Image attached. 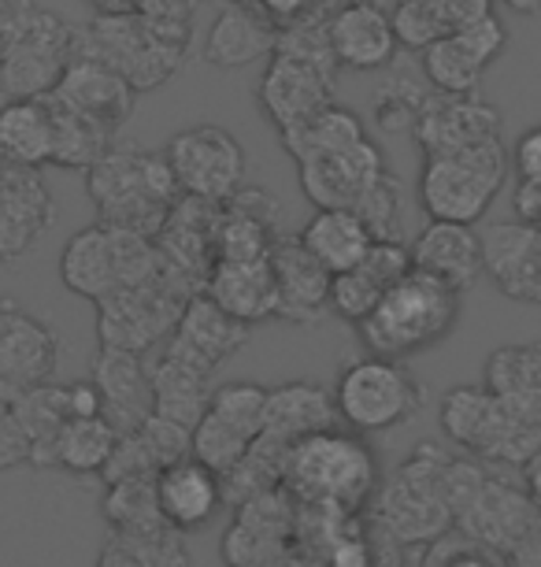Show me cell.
I'll return each instance as SVG.
<instances>
[{
	"mask_svg": "<svg viewBox=\"0 0 541 567\" xmlns=\"http://www.w3.org/2000/svg\"><path fill=\"white\" fill-rule=\"evenodd\" d=\"M382 467L367 437L353 431H323L290 445L282 464V489L296 508H323L356 516L375 501Z\"/></svg>",
	"mask_w": 541,
	"mask_h": 567,
	"instance_id": "obj_1",
	"label": "cell"
},
{
	"mask_svg": "<svg viewBox=\"0 0 541 567\" xmlns=\"http://www.w3.org/2000/svg\"><path fill=\"white\" fill-rule=\"evenodd\" d=\"M86 194L101 223L145 234V238H156L183 200L164 153H145L119 142L86 171Z\"/></svg>",
	"mask_w": 541,
	"mask_h": 567,
	"instance_id": "obj_2",
	"label": "cell"
},
{
	"mask_svg": "<svg viewBox=\"0 0 541 567\" xmlns=\"http://www.w3.org/2000/svg\"><path fill=\"white\" fill-rule=\"evenodd\" d=\"M460 297L464 293L412 267L394 290H386L375 312L356 327V334L371 357L405 363L452 334L460 323Z\"/></svg>",
	"mask_w": 541,
	"mask_h": 567,
	"instance_id": "obj_3",
	"label": "cell"
},
{
	"mask_svg": "<svg viewBox=\"0 0 541 567\" xmlns=\"http://www.w3.org/2000/svg\"><path fill=\"white\" fill-rule=\"evenodd\" d=\"M445 497H449L452 523L464 538L482 549L508 556L523 530L538 519L534 501L527 497L523 478H508L501 467L482 460H449L445 471Z\"/></svg>",
	"mask_w": 541,
	"mask_h": 567,
	"instance_id": "obj_4",
	"label": "cell"
},
{
	"mask_svg": "<svg viewBox=\"0 0 541 567\" xmlns=\"http://www.w3.org/2000/svg\"><path fill=\"white\" fill-rule=\"evenodd\" d=\"M79 52V30L67 19L30 4L0 12V90L8 101H45Z\"/></svg>",
	"mask_w": 541,
	"mask_h": 567,
	"instance_id": "obj_5",
	"label": "cell"
},
{
	"mask_svg": "<svg viewBox=\"0 0 541 567\" xmlns=\"http://www.w3.org/2000/svg\"><path fill=\"white\" fill-rule=\"evenodd\" d=\"M160 271L164 256L156 249V238L112 227L101 219L93 227L74 230L60 252V282L74 297H86L93 305L119 290L153 282Z\"/></svg>",
	"mask_w": 541,
	"mask_h": 567,
	"instance_id": "obj_6",
	"label": "cell"
},
{
	"mask_svg": "<svg viewBox=\"0 0 541 567\" xmlns=\"http://www.w3.org/2000/svg\"><path fill=\"white\" fill-rule=\"evenodd\" d=\"M508 167H512V156H508L501 137L460 148V153L427 156L416 186L419 208L427 212L430 223L475 227L504 189Z\"/></svg>",
	"mask_w": 541,
	"mask_h": 567,
	"instance_id": "obj_7",
	"label": "cell"
},
{
	"mask_svg": "<svg viewBox=\"0 0 541 567\" xmlns=\"http://www.w3.org/2000/svg\"><path fill=\"white\" fill-rule=\"evenodd\" d=\"M331 393L337 423H345V431L360 437L397 431L423 409V386L416 374L400 360L371 357V352L342 363Z\"/></svg>",
	"mask_w": 541,
	"mask_h": 567,
	"instance_id": "obj_8",
	"label": "cell"
},
{
	"mask_svg": "<svg viewBox=\"0 0 541 567\" xmlns=\"http://www.w3.org/2000/svg\"><path fill=\"white\" fill-rule=\"evenodd\" d=\"M438 426L471 460L493 467H523L541 445V431L516 420L482 382L479 386H452L445 393Z\"/></svg>",
	"mask_w": 541,
	"mask_h": 567,
	"instance_id": "obj_9",
	"label": "cell"
},
{
	"mask_svg": "<svg viewBox=\"0 0 541 567\" xmlns=\"http://www.w3.org/2000/svg\"><path fill=\"white\" fill-rule=\"evenodd\" d=\"M449 456L438 445H419L386 486H378L375 512L386 534L397 542H434L452 527L449 497H445Z\"/></svg>",
	"mask_w": 541,
	"mask_h": 567,
	"instance_id": "obj_10",
	"label": "cell"
},
{
	"mask_svg": "<svg viewBox=\"0 0 541 567\" xmlns=\"http://www.w3.org/2000/svg\"><path fill=\"white\" fill-rule=\"evenodd\" d=\"M194 286L186 278H178L171 267L164 264V271L145 286L134 290H119L112 297H104L97 305V341L101 349H123L145 357L153 346L171 341L183 305L189 301Z\"/></svg>",
	"mask_w": 541,
	"mask_h": 567,
	"instance_id": "obj_11",
	"label": "cell"
},
{
	"mask_svg": "<svg viewBox=\"0 0 541 567\" xmlns=\"http://www.w3.org/2000/svg\"><path fill=\"white\" fill-rule=\"evenodd\" d=\"M167 167L183 197L205 200V205H230L246 189L249 156L230 131L216 123H200L175 134L164 148Z\"/></svg>",
	"mask_w": 541,
	"mask_h": 567,
	"instance_id": "obj_12",
	"label": "cell"
},
{
	"mask_svg": "<svg viewBox=\"0 0 541 567\" xmlns=\"http://www.w3.org/2000/svg\"><path fill=\"white\" fill-rule=\"evenodd\" d=\"M79 52L108 63L112 71H119L134 85V93L164 85L186 60V49L164 41L148 27V19L142 12L97 16L93 27L79 34Z\"/></svg>",
	"mask_w": 541,
	"mask_h": 567,
	"instance_id": "obj_13",
	"label": "cell"
},
{
	"mask_svg": "<svg viewBox=\"0 0 541 567\" xmlns=\"http://www.w3.org/2000/svg\"><path fill=\"white\" fill-rule=\"evenodd\" d=\"M296 171H301L304 197L312 200L315 212L320 208L356 212L382 182L394 175L386 164V153H382L378 142H371V137H364V142H356V145H345V148H331V153H320V156H308L296 164Z\"/></svg>",
	"mask_w": 541,
	"mask_h": 567,
	"instance_id": "obj_14",
	"label": "cell"
},
{
	"mask_svg": "<svg viewBox=\"0 0 541 567\" xmlns=\"http://www.w3.org/2000/svg\"><path fill=\"white\" fill-rule=\"evenodd\" d=\"M334 79L337 68L290 56V52H271L268 68L260 79V109L274 123V131L285 134L293 126L308 123L312 115L334 104Z\"/></svg>",
	"mask_w": 541,
	"mask_h": 567,
	"instance_id": "obj_15",
	"label": "cell"
},
{
	"mask_svg": "<svg viewBox=\"0 0 541 567\" xmlns=\"http://www.w3.org/2000/svg\"><path fill=\"white\" fill-rule=\"evenodd\" d=\"M56 223V200L41 171H23L0 159V264L34 252Z\"/></svg>",
	"mask_w": 541,
	"mask_h": 567,
	"instance_id": "obj_16",
	"label": "cell"
},
{
	"mask_svg": "<svg viewBox=\"0 0 541 567\" xmlns=\"http://www.w3.org/2000/svg\"><path fill=\"white\" fill-rule=\"evenodd\" d=\"M60 368V338L45 319L15 301H0V382L34 390L52 382Z\"/></svg>",
	"mask_w": 541,
	"mask_h": 567,
	"instance_id": "obj_17",
	"label": "cell"
},
{
	"mask_svg": "<svg viewBox=\"0 0 541 567\" xmlns=\"http://www.w3.org/2000/svg\"><path fill=\"white\" fill-rule=\"evenodd\" d=\"M501 112L493 104H486L479 97H445V93H430L423 104L419 120H416V145L427 156H445V153H460V148L497 142L501 137Z\"/></svg>",
	"mask_w": 541,
	"mask_h": 567,
	"instance_id": "obj_18",
	"label": "cell"
},
{
	"mask_svg": "<svg viewBox=\"0 0 541 567\" xmlns=\"http://www.w3.org/2000/svg\"><path fill=\"white\" fill-rule=\"evenodd\" d=\"M408 271H412V245H405L400 238H382L371 245L364 264L331 278V305L326 308L337 319H345V323L360 327L378 308L386 290H394Z\"/></svg>",
	"mask_w": 541,
	"mask_h": 567,
	"instance_id": "obj_19",
	"label": "cell"
},
{
	"mask_svg": "<svg viewBox=\"0 0 541 567\" xmlns=\"http://www.w3.org/2000/svg\"><path fill=\"white\" fill-rule=\"evenodd\" d=\"M156 501H160L167 530L194 534L219 516V508L227 505V494H222V475L205 467L197 456H186L156 475Z\"/></svg>",
	"mask_w": 541,
	"mask_h": 567,
	"instance_id": "obj_20",
	"label": "cell"
},
{
	"mask_svg": "<svg viewBox=\"0 0 541 567\" xmlns=\"http://www.w3.org/2000/svg\"><path fill=\"white\" fill-rule=\"evenodd\" d=\"M90 382L101 393L104 420L119 434H134L153 415V371L137 352L97 349Z\"/></svg>",
	"mask_w": 541,
	"mask_h": 567,
	"instance_id": "obj_21",
	"label": "cell"
},
{
	"mask_svg": "<svg viewBox=\"0 0 541 567\" xmlns=\"http://www.w3.org/2000/svg\"><path fill=\"white\" fill-rule=\"evenodd\" d=\"M482 264L490 282L512 301L538 305L541 275V227L530 223H490L482 230Z\"/></svg>",
	"mask_w": 541,
	"mask_h": 567,
	"instance_id": "obj_22",
	"label": "cell"
},
{
	"mask_svg": "<svg viewBox=\"0 0 541 567\" xmlns=\"http://www.w3.org/2000/svg\"><path fill=\"white\" fill-rule=\"evenodd\" d=\"M52 97L71 104L74 112L90 115L93 123H101L104 131L115 134L126 120H131L137 93L119 71L108 68V63L74 52V60L67 63V71H63V79Z\"/></svg>",
	"mask_w": 541,
	"mask_h": 567,
	"instance_id": "obj_23",
	"label": "cell"
},
{
	"mask_svg": "<svg viewBox=\"0 0 541 567\" xmlns=\"http://www.w3.org/2000/svg\"><path fill=\"white\" fill-rule=\"evenodd\" d=\"M326 30H331V49L337 68H353V71L394 68L400 41L394 34V19H389L386 8L348 0V4L334 8Z\"/></svg>",
	"mask_w": 541,
	"mask_h": 567,
	"instance_id": "obj_24",
	"label": "cell"
},
{
	"mask_svg": "<svg viewBox=\"0 0 541 567\" xmlns=\"http://www.w3.org/2000/svg\"><path fill=\"white\" fill-rule=\"evenodd\" d=\"M412 267L438 278L449 290L468 293L486 275L482 264V234L464 223H430L412 241Z\"/></svg>",
	"mask_w": 541,
	"mask_h": 567,
	"instance_id": "obj_25",
	"label": "cell"
},
{
	"mask_svg": "<svg viewBox=\"0 0 541 567\" xmlns=\"http://www.w3.org/2000/svg\"><path fill=\"white\" fill-rule=\"evenodd\" d=\"M274 286H279V319L312 327L323 312H331V275L308 256L301 238L279 234L271 245Z\"/></svg>",
	"mask_w": 541,
	"mask_h": 567,
	"instance_id": "obj_26",
	"label": "cell"
},
{
	"mask_svg": "<svg viewBox=\"0 0 541 567\" xmlns=\"http://www.w3.org/2000/svg\"><path fill=\"white\" fill-rule=\"evenodd\" d=\"M205 293L238 323L257 327L279 319V286H274L271 256L260 260H216Z\"/></svg>",
	"mask_w": 541,
	"mask_h": 567,
	"instance_id": "obj_27",
	"label": "cell"
},
{
	"mask_svg": "<svg viewBox=\"0 0 541 567\" xmlns=\"http://www.w3.org/2000/svg\"><path fill=\"white\" fill-rule=\"evenodd\" d=\"M274 45H279V27L252 0H230V4H222L216 23L208 27L200 56L219 71H235L249 68L260 56H271Z\"/></svg>",
	"mask_w": 541,
	"mask_h": 567,
	"instance_id": "obj_28",
	"label": "cell"
},
{
	"mask_svg": "<svg viewBox=\"0 0 541 567\" xmlns=\"http://www.w3.org/2000/svg\"><path fill=\"white\" fill-rule=\"evenodd\" d=\"M337 409L334 393L315 379H290L268 390V415H263V437L279 445H296L301 437L334 431Z\"/></svg>",
	"mask_w": 541,
	"mask_h": 567,
	"instance_id": "obj_29",
	"label": "cell"
},
{
	"mask_svg": "<svg viewBox=\"0 0 541 567\" xmlns=\"http://www.w3.org/2000/svg\"><path fill=\"white\" fill-rule=\"evenodd\" d=\"M148 371H153V415L194 431L200 415L208 412L211 393H216V386H211V368L167 346L164 357Z\"/></svg>",
	"mask_w": 541,
	"mask_h": 567,
	"instance_id": "obj_30",
	"label": "cell"
},
{
	"mask_svg": "<svg viewBox=\"0 0 541 567\" xmlns=\"http://www.w3.org/2000/svg\"><path fill=\"white\" fill-rule=\"evenodd\" d=\"M246 341H249V327L238 323L235 316H227L205 290H200L183 305V316H178V327L167 346L216 371L222 360L238 357V352L246 349Z\"/></svg>",
	"mask_w": 541,
	"mask_h": 567,
	"instance_id": "obj_31",
	"label": "cell"
},
{
	"mask_svg": "<svg viewBox=\"0 0 541 567\" xmlns=\"http://www.w3.org/2000/svg\"><path fill=\"white\" fill-rule=\"evenodd\" d=\"M482 386L516 420L541 431V346H501L486 357Z\"/></svg>",
	"mask_w": 541,
	"mask_h": 567,
	"instance_id": "obj_32",
	"label": "cell"
},
{
	"mask_svg": "<svg viewBox=\"0 0 541 567\" xmlns=\"http://www.w3.org/2000/svg\"><path fill=\"white\" fill-rule=\"evenodd\" d=\"M490 12L493 0H397L389 19H394L400 49L427 52L441 38L460 34Z\"/></svg>",
	"mask_w": 541,
	"mask_h": 567,
	"instance_id": "obj_33",
	"label": "cell"
},
{
	"mask_svg": "<svg viewBox=\"0 0 541 567\" xmlns=\"http://www.w3.org/2000/svg\"><path fill=\"white\" fill-rule=\"evenodd\" d=\"M296 238H301L308 256H312V260L320 264L331 278L364 264L371 245L378 241L375 234L367 230V223L360 219L356 212H345V208L312 212V219L304 223Z\"/></svg>",
	"mask_w": 541,
	"mask_h": 567,
	"instance_id": "obj_34",
	"label": "cell"
},
{
	"mask_svg": "<svg viewBox=\"0 0 541 567\" xmlns=\"http://www.w3.org/2000/svg\"><path fill=\"white\" fill-rule=\"evenodd\" d=\"M0 159L23 171L52 167V112L49 101L0 104Z\"/></svg>",
	"mask_w": 541,
	"mask_h": 567,
	"instance_id": "obj_35",
	"label": "cell"
},
{
	"mask_svg": "<svg viewBox=\"0 0 541 567\" xmlns=\"http://www.w3.org/2000/svg\"><path fill=\"white\" fill-rule=\"evenodd\" d=\"M52 112V167L63 171H90L115 145V134L93 123L90 115L74 112L71 104L45 97Z\"/></svg>",
	"mask_w": 541,
	"mask_h": 567,
	"instance_id": "obj_36",
	"label": "cell"
},
{
	"mask_svg": "<svg viewBox=\"0 0 541 567\" xmlns=\"http://www.w3.org/2000/svg\"><path fill=\"white\" fill-rule=\"evenodd\" d=\"M119 437L123 434L104 415L67 420L56 437V449H52V467L71 471V475H104V467L119 449Z\"/></svg>",
	"mask_w": 541,
	"mask_h": 567,
	"instance_id": "obj_37",
	"label": "cell"
},
{
	"mask_svg": "<svg viewBox=\"0 0 541 567\" xmlns=\"http://www.w3.org/2000/svg\"><path fill=\"white\" fill-rule=\"evenodd\" d=\"M101 516L112 534H148L164 530L160 501H156V475H131L108 483L101 497Z\"/></svg>",
	"mask_w": 541,
	"mask_h": 567,
	"instance_id": "obj_38",
	"label": "cell"
},
{
	"mask_svg": "<svg viewBox=\"0 0 541 567\" xmlns=\"http://www.w3.org/2000/svg\"><path fill=\"white\" fill-rule=\"evenodd\" d=\"M419 68L430 90L445 93V97H475L486 74V63L464 45L460 34L441 38L438 45L419 52Z\"/></svg>",
	"mask_w": 541,
	"mask_h": 567,
	"instance_id": "obj_39",
	"label": "cell"
},
{
	"mask_svg": "<svg viewBox=\"0 0 541 567\" xmlns=\"http://www.w3.org/2000/svg\"><path fill=\"white\" fill-rule=\"evenodd\" d=\"M93 567H194L183 534L148 530V534H108Z\"/></svg>",
	"mask_w": 541,
	"mask_h": 567,
	"instance_id": "obj_40",
	"label": "cell"
},
{
	"mask_svg": "<svg viewBox=\"0 0 541 567\" xmlns=\"http://www.w3.org/2000/svg\"><path fill=\"white\" fill-rule=\"evenodd\" d=\"M279 137H282L285 153L301 164V159H308V156H320V153H331V148H345V145L364 142L367 126L356 112L342 109V104H331V109H323L320 115H312L308 123L293 126V131H285Z\"/></svg>",
	"mask_w": 541,
	"mask_h": 567,
	"instance_id": "obj_41",
	"label": "cell"
},
{
	"mask_svg": "<svg viewBox=\"0 0 541 567\" xmlns=\"http://www.w3.org/2000/svg\"><path fill=\"white\" fill-rule=\"evenodd\" d=\"M427 82V79H423ZM419 79H412L408 71L394 68L386 82L378 85L375 93V120L386 134H412L416 131V120L423 112V104L434 90H427Z\"/></svg>",
	"mask_w": 541,
	"mask_h": 567,
	"instance_id": "obj_42",
	"label": "cell"
},
{
	"mask_svg": "<svg viewBox=\"0 0 541 567\" xmlns=\"http://www.w3.org/2000/svg\"><path fill=\"white\" fill-rule=\"evenodd\" d=\"M208 412L257 442L263 434V415H268V390L260 382H222L211 393Z\"/></svg>",
	"mask_w": 541,
	"mask_h": 567,
	"instance_id": "obj_43",
	"label": "cell"
},
{
	"mask_svg": "<svg viewBox=\"0 0 541 567\" xmlns=\"http://www.w3.org/2000/svg\"><path fill=\"white\" fill-rule=\"evenodd\" d=\"M260 442V437H257ZM252 437H246L235 426H227L222 420H216L211 412L200 415V423L194 426V456L200 460L205 467H211L216 475H230L252 445Z\"/></svg>",
	"mask_w": 541,
	"mask_h": 567,
	"instance_id": "obj_44",
	"label": "cell"
},
{
	"mask_svg": "<svg viewBox=\"0 0 541 567\" xmlns=\"http://www.w3.org/2000/svg\"><path fill=\"white\" fill-rule=\"evenodd\" d=\"M460 38H464V45H468L475 56L486 63V68H490V63L501 56L504 45H508V27L490 12L486 19H479V23H471L468 30H460Z\"/></svg>",
	"mask_w": 541,
	"mask_h": 567,
	"instance_id": "obj_45",
	"label": "cell"
},
{
	"mask_svg": "<svg viewBox=\"0 0 541 567\" xmlns=\"http://www.w3.org/2000/svg\"><path fill=\"white\" fill-rule=\"evenodd\" d=\"M252 4H257L279 30L301 23V19H312V16H334L331 0H252Z\"/></svg>",
	"mask_w": 541,
	"mask_h": 567,
	"instance_id": "obj_46",
	"label": "cell"
},
{
	"mask_svg": "<svg viewBox=\"0 0 541 567\" xmlns=\"http://www.w3.org/2000/svg\"><path fill=\"white\" fill-rule=\"evenodd\" d=\"M512 167L523 182H541V126H530L527 134H519L512 148Z\"/></svg>",
	"mask_w": 541,
	"mask_h": 567,
	"instance_id": "obj_47",
	"label": "cell"
},
{
	"mask_svg": "<svg viewBox=\"0 0 541 567\" xmlns=\"http://www.w3.org/2000/svg\"><path fill=\"white\" fill-rule=\"evenodd\" d=\"M512 216L519 223H530V227H541V182H516L512 194Z\"/></svg>",
	"mask_w": 541,
	"mask_h": 567,
	"instance_id": "obj_48",
	"label": "cell"
},
{
	"mask_svg": "<svg viewBox=\"0 0 541 567\" xmlns=\"http://www.w3.org/2000/svg\"><path fill=\"white\" fill-rule=\"evenodd\" d=\"M512 567H541V512L538 519L523 530V538L512 545V553L504 556Z\"/></svg>",
	"mask_w": 541,
	"mask_h": 567,
	"instance_id": "obj_49",
	"label": "cell"
},
{
	"mask_svg": "<svg viewBox=\"0 0 541 567\" xmlns=\"http://www.w3.org/2000/svg\"><path fill=\"white\" fill-rule=\"evenodd\" d=\"M519 471H523V489H527V497L534 501V508L541 512V445H538V453L530 456Z\"/></svg>",
	"mask_w": 541,
	"mask_h": 567,
	"instance_id": "obj_50",
	"label": "cell"
},
{
	"mask_svg": "<svg viewBox=\"0 0 541 567\" xmlns=\"http://www.w3.org/2000/svg\"><path fill=\"white\" fill-rule=\"evenodd\" d=\"M438 567H501L486 549H460L452 556H445Z\"/></svg>",
	"mask_w": 541,
	"mask_h": 567,
	"instance_id": "obj_51",
	"label": "cell"
},
{
	"mask_svg": "<svg viewBox=\"0 0 541 567\" xmlns=\"http://www.w3.org/2000/svg\"><path fill=\"white\" fill-rule=\"evenodd\" d=\"M93 4H97L101 16H131V12H137L142 0H93Z\"/></svg>",
	"mask_w": 541,
	"mask_h": 567,
	"instance_id": "obj_52",
	"label": "cell"
},
{
	"mask_svg": "<svg viewBox=\"0 0 541 567\" xmlns=\"http://www.w3.org/2000/svg\"><path fill=\"white\" fill-rule=\"evenodd\" d=\"M15 404H19V390H12L8 382H0V423L15 412Z\"/></svg>",
	"mask_w": 541,
	"mask_h": 567,
	"instance_id": "obj_53",
	"label": "cell"
},
{
	"mask_svg": "<svg viewBox=\"0 0 541 567\" xmlns=\"http://www.w3.org/2000/svg\"><path fill=\"white\" fill-rule=\"evenodd\" d=\"M516 16H541V0H504Z\"/></svg>",
	"mask_w": 541,
	"mask_h": 567,
	"instance_id": "obj_54",
	"label": "cell"
},
{
	"mask_svg": "<svg viewBox=\"0 0 541 567\" xmlns=\"http://www.w3.org/2000/svg\"><path fill=\"white\" fill-rule=\"evenodd\" d=\"M356 4H375V8H386V12H394L397 0H356Z\"/></svg>",
	"mask_w": 541,
	"mask_h": 567,
	"instance_id": "obj_55",
	"label": "cell"
},
{
	"mask_svg": "<svg viewBox=\"0 0 541 567\" xmlns=\"http://www.w3.org/2000/svg\"><path fill=\"white\" fill-rule=\"evenodd\" d=\"M538 305H541V275H538Z\"/></svg>",
	"mask_w": 541,
	"mask_h": 567,
	"instance_id": "obj_56",
	"label": "cell"
}]
</instances>
